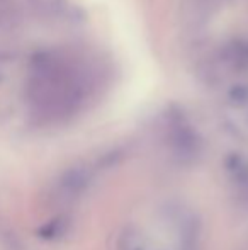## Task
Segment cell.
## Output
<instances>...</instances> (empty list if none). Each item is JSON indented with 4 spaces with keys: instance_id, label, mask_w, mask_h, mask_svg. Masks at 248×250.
<instances>
[{
    "instance_id": "cell-1",
    "label": "cell",
    "mask_w": 248,
    "mask_h": 250,
    "mask_svg": "<svg viewBox=\"0 0 248 250\" xmlns=\"http://www.w3.org/2000/svg\"><path fill=\"white\" fill-rule=\"evenodd\" d=\"M229 191L243 206L248 204V162L243 157H231L225 165Z\"/></svg>"
},
{
    "instance_id": "cell-2",
    "label": "cell",
    "mask_w": 248,
    "mask_h": 250,
    "mask_svg": "<svg viewBox=\"0 0 248 250\" xmlns=\"http://www.w3.org/2000/svg\"><path fill=\"white\" fill-rule=\"evenodd\" d=\"M90 181H92V174L89 172V168H72L61 175L58 182V194L60 198L68 201L76 199L89 188Z\"/></svg>"
},
{
    "instance_id": "cell-3",
    "label": "cell",
    "mask_w": 248,
    "mask_h": 250,
    "mask_svg": "<svg viewBox=\"0 0 248 250\" xmlns=\"http://www.w3.org/2000/svg\"><path fill=\"white\" fill-rule=\"evenodd\" d=\"M199 249V228L194 218H189L180 230V250Z\"/></svg>"
},
{
    "instance_id": "cell-4",
    "label": "cell",
    "mask_w": 248,
    "mask_h": 250,
    "mask_svg": "<svg viewBox=\"0 0 248 250\" xmlns=\"http://www.w3.org/2000/svg\"><path fill=\"white\" fill-rule=\"evenodd\" d=\"M129 250H145L143 247H133V249H129Z\"/></svg>"
},
{
    "instance_id": "cell-5",
    "label": "cell",
    "mask_w": 248,
    "mask_h": 250,
    "mask_svg": "<svg viewBox=\"0 0 248 250\" xmlns=\"http://www.w3.org/2000/svg\"><path fill=\"white\" fill-rule=\"evenodd\" d=\"M243 250H248V247H247V249H243Z\"/></svg>"
}]
</instances>
